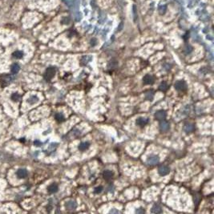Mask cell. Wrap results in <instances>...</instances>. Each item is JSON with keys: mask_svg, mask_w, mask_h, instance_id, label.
Returning <instances> with one entry per match:
<instances>
[{"mask_svg": "<svg viewBox=\"0 0 214 214\" xmlns=\"http://www.w3.org/2000/svg\"><path fill=\"white\" fill-rule=\"evenodd\" d=\"M170 128V125H169V123L167 122V121H164V120H162V122H160V129L161 131H168Z\"/></svg>", "mask_w": 214, "mask_h": 214, "instance_id": "30bf717a", "label": "cell"}, {"mask_svg": "<svg viewBox=\"0 0 214 214\" xmlns=\"http://www.w3.org/2000/svg\"><path fill=\"white\" fill-rule=\"evenodd\" d=\"M56 147H57V144H56V143H52L50 146H49V150L52 151V150L55 149Z\"/></svg>", "mask_w": 214, "mask_h": 214, "instance_id": "f1b7e54d", "label": "cell"}, {"mask_svg": "<svg viewBox=\"0 0 214 214\" xmlns=\"http://www.w3.org/2000/svg\"><path fill=\"white\" fill-rule=\"evenodd\" d=\"M92 60V56H87H87L82 57V59H81L80 62H81V63L83 64V65H86V64H87L89 62H91Z\"/></svg>", "mask_w": 214, "mask_h": 214, "instance_id": "ac0fdd59", "label": "cell"}, {"mask_svg": "<svg viewBox=\"0 0 214 214\" xmlns=\"http://www.w3.org/2000/svg\"><path fill=\"white\" fill-rule=\"evenodd\" d=\"M209 71V69H208L207 68H201L200 71H199V72H201V73H202V74H207Z\"/></svg>", "mask_w": 214, "mask_h": 214, "instance_id": "4316f807", "label": "cell"}, {"mask_svg": "<svg viewBox=\"0 0 214 214\" xmlns=\"http://www.w3.org/2000/svg\"><path fill=\"white\" fill-rule=\"evenodd\" d=\"M155 118L157 120H164V119L166 118V112L164 111V110H159L157 111L156 113H155Z\"/></svg>", "mask_w": 214, "mask_h": 214, "instance_id": "5b68a950", "label": "cell"}, {"mask_svg": "<svg viewBox=\"0 0 214 214\" xmlns=\"http://www.w3.org/2000/svg\"><path fill=\"white\" fill-rule=\"evenodd\" d=\"M159 89L160 90V91L162 92H166L167 90L168 89V85L167 83H165V82H162V83L160 84L159 86Z\"/></svg>", "mask_w": 214, "mask_h": 214, "instance_id": "ffe728a7", "label": "cell"}, {"mask_svg": "<svg viewBox=\"0 0 214 214\" xmlns=\"http://www.w3.org/2000/svg\"><path fill=\"white\" fill-rule=\"evenodd\" d=\"M13 56L15 59H21L23 56V52L21 51H16L13 53Z\"/></svg>", "mask_w": 214, "mask_h": 214, "instance_id": "44dd1931", "label": "cell"}, {"mask_svg": "<svg viewBox=\"0 0 214 214\" xmlns=\"http://www.w3.org/2000/svg\"><path fill=\"white\" fill-rule=\"evenodd\" d=\"M13 79H14V78L11 76H3V78H1V79H0V83H1L3 87H6L7 85H9L11 83Z\"/></svg>", "mask_w": 214, "mask_h": 214, "instance_id": "277c9868", "label": "cell"}, {"mask_svg": "<svg viewBox=\"0 0 214 214\" xmlns=\"http://www.w3.org/2000/svg\"><path fill=\"white\" fill-rule=\"evenodd\" d=\"M153 97H154V93H153L152 91H149L145 95V98L147 99V100H152Z\"/></svg>", "mask_w": 214, "mask_h": 214, "instance_id": "603a6c76", "label": "cell"}, {"mask_svg": "<svg viewBox=\"0 0 214 214\" xmlns=\"http://www.w3.org/2000/svg\"><path fill=\"white\" fill-rule=\"evenodd\" d=\"M56 72V69L54 67H49L48 68H47L45 74H44V79L47 81H50L55 75Z\"/></svg>", "mask_w": 214, "mask_h": 214, "instance_id": "6da1fadb", "label": "cell"}, {"mask_svg": "<svg viewBox=\"0 0 214 214\" xmlns=\"http://www.w3.org/2000/svg\"><path fill=\"white\" fill-rule=\"evenodd\" d=\"M192 51H193V47H192L191 46H189V45L186 46L185 48V53L186 55L189 54Z\"/></svg>", "mask_w": 214, "mask_h": 214, "instance_id": "d4e9b609", "label": "cell"}, {"mask_svg": "<svg viewBox=\"0 0 214 214\" xmlns=\"http://www.w3.org/2000/svg\"><path fill=\"white\" fill-rule=\"evenodd\" d=\"M55 117V120L58 122H63L64 120V116H63V115L61 114V113H57Z\"/></svg>", "mask_w": 214, "mask_h": 214, "instance_id": "cb8c5ba5", "label": "cell"}, {"mask_svg": "<svg viewBox=\"0 0 214 214\" xmlns=\"http://www.w3.org/2000/svg\"><path fill=\"white\" fill-rule=\"evenodd\" d=\"M151 212L152 213H161L163 212V210H162V208H161V206L160 204H155L152 206V209H151Z\"/></svg>", "mask_w": 214, "mask_h": 214, "instance_id": "9a60e30c", "label": "cell"}, {"mask_svg": "<svg viewBox=\"0 0 214 214\" xmlns=\"http://www.w3.org/2000/svg\"><path fill=\"white\" fill-rule=\"evenodd\" d=\"M149 119L147 118H144V117H139L136 120V125L141 126V127H144L145 126L147 123H149Z\"/></svg>", "mask_w": 214, "mask_h": 214, "instance_id": "9c48e42d", "label": "cell"}, {"mask_svg": "<svg viewBox=\"0 0 214 214\" xmlns=\"http://www.w3.org/2000/svg\"><path fill=\"white\" fill-rule=\"evenodd\" d=\"M109 213H112H112H120V212L119 210L116 209H112L109 211Z\"/></svg>", "mask_w": 214, "mask_h": 214, "instance_id": "4dcf8cb0", "label": "cell"}, {"mask_svg": "<svg viewBox=\"0 0 214 214\" xmlns=\"http://www.w3.org/2000/svg\"><path fill=\"white\" fill-rule=\"evenodd\" d=\"M165 11H166V6H161L160 7V9H159V11H160V13L161 14H164Z\"/></svg>", "mask_w": 214, "mask_h": 214, "instance_id": "83f0119b", "label": "cell"}, {"mask_svg": "<svg viewBox=\"0 0 214 214\" xmlns=\"http://www.w3.org/2000/svg\"><path fill=\"white\" fill-rule=\"evenodd\" d=\"M39 100V99L38 96H36V95H31V96L27 99V102L29 104L33 105V104H35L38 103Z\"/></svg>", "mask_w": 214, "mask_h": 214, "instance_id": "5bb4252c", "label": "cell"}, {"mask_svg": "<svg viewBox=\"0 0 214 214\" xmlns=\"http://www.w3.org/2000/svg\"><path fill=\"white\" fill-rule=\"evenodd\" d=\"M89 146H90L89 142H81L78 146V149L80 151H85L88 149Z\"/></svg>", "mask_w": 214, "mask_h": 214, "instance_id": "e0dca14e", "label": "cell"}, {"mask_svg": "<svg viewBox=\"0 0 214 214\" xmlns=\"http://www.w3.org/2000/svg\"><path fill=\"white\" fill-rule=\"evenodd\" d=\"M77 207V203L75 201H68L65 203V208L68 210H74Z\"/></svg>", "mask_w": 214, "mask_h": 214, "instance_id": "52a82bcc", "label": "cell"}, {"mask_svg": "<svg viewBox=\"0 0 214 214\" xmlns=\"http://www.w3.org/2000/svg\"><path fill=\"white\" fill-rule=\"evenodd\" d=\"M174 87L176 90L177 91H185L187 89V84L185 81L183 80H179V81H176L175 84H174Z\"/></svg>", "mask_w": 214, "mask_h": 214, "instance_id": "7a4b0ae2", "label": "cell"}, {"mask_svg": "<svg viewBox=\"0 0 214 214\" xmlns=\"http://www.w3.org/2000/svg\"><path fill=\"white\" fill-rule=\"evenodd\" d=\"M34 144H35V145L37 146V147H39V146L42 145V143H41L40 141H35L34 142Z\"/></svg>", "mask_w": 214, "mask_h": 214, "instance_id": "d6a6232c", "label": "cell"}, {"mask_svg": "<svg viewBox=\"0 0 214 214\" xmlns=\"http://www.w3.org/2000/svg\"><path fill=\"white\" fill-rule=\"evenodd\" d=\"M95 44H96V39H92L91 40V45H92V46H95Z\"/></svg>", "mask_w": 214, "mask_h": 214, "instance_id": "836d02e7", "label": "cell"}, {"mask_svg": "<svg viewBox=\"0 0 214 214\" xmlns=\"http://www.w3.org/2000/svg\"><path fill=\"white\" fill-rule=\"evenodd\" d=\"M145 212V210L144 209V208L141 207V208H139L136 210V213H144Z\"/></svg>", "mask_w": 214, "mask_h": 214, "instance_id": "f546056e", "label": "cell"}, {"mask_svg": "<svg viewBox=\"0 0 214 214\" xmlns=\"http://www.w3.org/2000/svg\"><path fill=\"white\" fill-rule=\"evenodd\" d=\"M59 187L56 184H51V185H49L47 188V191L50 193H55L57 191H58Z\"/></svg>", "mask_w": 214, "mask_h": 214, "instance_id": "2e32d148", "label": "cell"}, {"mask_svg": "<svg viewBox=\"0 0 214 214\" xmlns=\"http://www.w3.org/2000/svg\"><path fill=\"white\" fill-rule=\"evenodd\" d=\"M164 68L166 69V71H168V70H170V68H171V65L168 64H168H165V65H164Z\"/></svg>", "mask_w": 214, "mask_h": 214, "instance_id": "1f68e13d", "label": "cell"}, {"mask_svg": "<svg viewBox=\"0 0 214 214\" xmlns=\"http://www.w3.org/2000/svg\"><path fill=\"white\" fill-rule=\"evenodd\" d=\"M169 172H170V168H169V167H168L166 165H162L158 169V173L162 176L169 174Z\"/></svg>", "mask_w": 214, "mask_h": 214, "instance_id": "8992f818", "label": "cell"}, {"mask_svg": "<svg viewBox=\"0 0 214 214\" xmlns=\"http://www.w3.org/2000/svg\"><path fill=\"white\" fill-rule=\"evenodd\" d=\"M20 70V67H19V65L18 63H14L12 64L11 66V73L14 74V75H15V74H17L19 72V71Z\"/></svg>", "mask_w": 214, "mask_h": 214, "instance_id": "d6986e66", "label": "cell"}, {"mask_svg": "<svg viewBox=\"0 0 214 214\" xmlns=\"http://www.w3.org/2000/svg\"><path fill=\"white\" fill-rule=\"evenodd\" d=\"M143 81H144V84H153V82H154V78L150 75H146L144 77Z\"/></svg>", "mask_w": 214, "mask_h": 214, "instance_id": "4fadbf2b", "label": "cell"}, {"mask_svg": "<svg viewBox=\"0 0 214 214\" xmlns=\"http://www.w3.org/2000/svg\"><path fill=\"white\" fill-rule=\"evenodd\" d=\"M195 129V127L193 123H187L185 124L184 126V131H185V133L187 134H190L192 133L193 131H194Z\"/></svg>", "mask_w": 214, "mask_h": 214, "instance_id": "ba28073f", "label": "cell"}, {"mask_svg": "<svg viewBox=\"0 0 214 214\" xmlns=\"http://www.w3.org/2000/svg\"><path fill=\"white\" fill-rule=\"evenodd\" d=\"M102 191H103V187H102V186H98V187L95 188V189H94V193H95V194L100 193Z\"/></svg>", "mask_w": 214, "mask_h": 214, "instance_id": "484cf974", "label": "cell"}, {"mask_svg": "<svg viewBox=\"0 0 214 214\" xmlns=\"http://www.w3.org/2000/svg\"><path fill=\"white\" fill-rule=\"evenodd\" d=\"M20 95L17 92H15V93H13L11 95V100L14 102H18L19 100H20Z\"/></svg>", "mask_w": 214, "mask_h": 214, "instance_id": "7402d4cb", "label": "cell"}, {"mask_svg": "<svg viewBox=\"0 0 214 214\" xmlns=\"http://www.w3.org/2000/svg\"><path fill=\"white\" fill-rule=\"evenodd\" d=\"M16 175H17V177L19 178V179H23L27 177V171L24 168H20L16 172Z\"/></svg>", "mask_w": 214, "mask_h": 214, "instance_id": "8fae6325", "label": "cell"}, {"mask_svg": "<svg viewBox=\"0 0 214 214\" xmlns=\"http://www.w3.org/2000/svg\"><path fill=\"white\" fill-rule=\"evenodd\" d=\"M160 161V157L157 155H151L147 158V163L150 165H154V164H158Z\"/></svg>", "mask_w": 214, "mask_h": 214, "instance_id": "3957f363", "label": "cell"}, {"mask_svg": "<svg viewBox=\"0 0 214 214\" xmlns=\"http://www.w3.org/2000/svg\"><path fill=\"white\" fill-rule=\"evenodd\" d=\"M113 176H114V173H113L112 171H110V170H106V171H104L103 172V176H104V178L106 180H111L113 177Z\"/></svg>", "mask_w": 214, "mask_h": 214, "instance_id": "7c38bea8", "label": "cell"}]
</instances>
